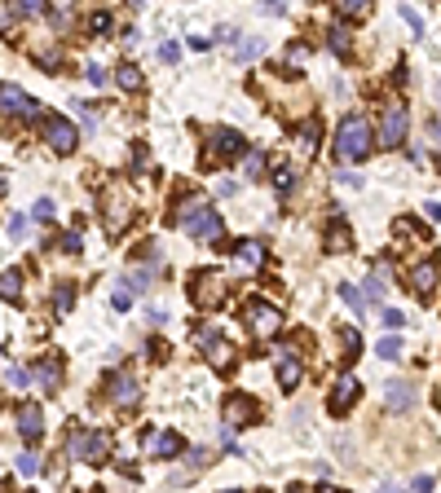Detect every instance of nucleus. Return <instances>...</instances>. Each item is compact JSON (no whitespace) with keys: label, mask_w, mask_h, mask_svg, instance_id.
<instances>
[{"label":"nucleus","mask_w":441,"mask_h":493,"mask_svg":"<svg viewBox=\"0 0 441 493\" xmlns=\"http://www.w3.org/2000/svg\"><path fill=\"white\" fill-rule=\"evenodd\" d=\"M172 221H177V230H181V234L199 238V243H217V238H221V216L212 212L204 198H181Z\"/></svg>","instance_id":"obj_1"},{"label":"nucleus","mask_w":441,"mask_h":493,"mask_svg":"<svg viewBox=\"0 0 441 493\" xmlns=\"http://www.w3.org/2000/svg\"><path fill=\"white\" fill-rule=\"evenodd\" d=\"M371 141H375V132H371V119L366 115H344L340 119V128H336V154L344 163H362L366 154H371Z\"/></svg>","instance_id":"obj_2"},{"label":"nucleus","mask_w":441,"mask_h":493,"mask_svg":"<svg viewBox=\"0 0 441 493\" xmlns=\"http://www.w3.org/2000/svg\"><path fill=\"white\" fill-rule=\"evenodd\" d=\"M247 150V141H243V132H234V128H217V132H208V150H204V167L212 163H221V159H238V154Z\"/></svg>","instance_id":"obj_3"},{"label":"nucleus","mask_w":441,"mask_h":493,"mask_svg":"<svg viewBox=\"0 0 441 493\" xmlns=\"http://www.w3.org/2000/svg\"><path fill=\"white\" fill-rule=\"evenodd\" d=\"M190 299H195V308H217L225 299V278L217 269H199L190 278Z\"/></svg>","instance_id":"obj_4"},{"label":"nucleus","mask_w":441,"mask_h":493,"mask_svg":"<svg viewBox=\"0 0 441 493\" xmlns=\"http://www.w3.org/2000/svg\"><path fill=\"white\" fill-rule=\"evenodd\" d=\"M247 326H252V335H260V339H273V335L282 331V313L265 304V299H252L247 304Z\"/></svg>","instance_id":"obj_5"},{"label":"nucleus","mask_w":441,"mask_h":493,"mask_svg":"<svg viewBox=\"0 0 441 493\" xmlns=\"http://www.w3.org/2000/svg\"><path fill=\"white\" fill-rule=\"evenodd\" d=\"M71 454H75V463H102L106 458V431L75 427V436H71Z\"/></svg>","instance_id":"obj_6"},{"label":"nucleus","mask_w":441,"mask_h":493,"mask_svg":"<svg viewBox=\"0 0 441 493\" xmlns=\"http://www.w3.org/2000/svg\"><path fill=\"white\" fill-rule=\"evenodd\" d=\"M102 207H106V230H111V234H119L128 221H133V216H128V212H133V203H128L124 185H111V189H106V194H102Z\"/></svg>","instance_id":"obj_7"},{"label":"nucleus","mask_w":441,"mask_h":493,"mask_svg":"<svg viewBox=\"0 0 441 493\" xmlns=\"http://www.w3.org/2000/svg\"><path fill=\"white\" fill-rule=\"evenodd\" d=\"M44 141H49L57 154H71V150L80 146V132H75V124H71V119L49 115V119H44Z\"/></svg>","instance_id":"obj_8"},{"label":"nucleus","mask_w":441,"mask_h":493,"mask_svg":"<svg viewBox=\"0 0 441 493\" xmlns=\"http://www.w3.org/2000/svg\"><path fill=\"white\" fill-rule=\"evenodd\" d=\"M0 111L18 115V119H35V115H40V106H35V97H27L18 84H0Z\"/></svg>","instance_id":"obj_9"},{"label":"nucleus","mask_w":441,"mask_h":493,"mask_svg":"<svg viewBox=\"0 0 441 493\" xmlns=\"http://www.w3.org/2000/svg\"><path fill=\"white\" fill-rule=\"evenodd\" d=\"M402 137H406V106L388 102L384 106V124H379V141H384V146H402Z\"/></svg>","instance_id":"obj_10"},{"label":"nucleus","mask_w":441,"mask_h":493,"mask_svg":"<svg viewBox=\"0 0 441 493\" xmlns=\"http://www.w3.org/2000/svg\"><path fill=\"white\" fill-rule=\"evenodd\" d=\"M146 454L150 458H172V454H181V436L177 431H168V427H154V431H146Z\"/></svg>","instance_id":"obj_11"},{"label":"nucleus","mask_w":441,"mask_h":493,"mask_svg":"<svg viewBox=\"0 0 441 493\" xmlns=\"http://www.w3.org/2000/svg\"><path fill=\"white\" fill-rule=\"evenodd\" d=\"M221 414H225V427H247V423L256 418V401L238 392V396H230V401H225Z\"/></svg>","instance_id":"obj_12"},{"label":"nucleus","mask_w":441,"mask_h":493,"mask_svg":"<svg viewBox=\"0 0 441 493\" xmlns=\"http://www.w3.org/2000/svg\"><path fill=\"white\" fill-rule=\"evenodd\" d=\"M106 388H111V401L115 405H124V410H133L137 405V396H141V388H137V375H111V383H106Z\"/></svg>","instance_id":"obj_13"},{"label":"nucleus","mask_w":441,"mask_h":493,"mask_svg":"<svg viewBox=\"0 0 441 493\" xmlns=\"http://www.w3.org/2000/svg\"><path fill=\"white\" fill-rule=\"evenodd\" d=\"M195 339H199V344H204V348H208V362H212V366H217V370H225V366H230V362H234V348H230V344H225V339H221V335H217V331H199V335H195Z\"/></svg>","instance_id":"obj_14"},{"label":"nucleus","mask_w":441,"mask_h":493,"mask_svg":"<svg viewBox=\"0 0 441 493\" xmlns=\"http://www.w3.org/2000/svg\"><path fill=\"white\" fill-rule=\"evenodd\" d=\"M357 392H362V388H357V379H353V375H340V379H336V388H331V396H327L331 414H344V410H349V405L357 401Z\"/></svg>","instance_id":"obj_15"},{"label":"nucleus","mask_w":441,"mask_h":493,"mask_svg":"<svg viewBox=\"0 0 441 493\" xmlns=\"http://www.w3.org/2000/svg\"><path fill=\"white\" fill-rule=\"evenodd\" d=\"M18 431L27 440H40V431H44V414H40V405H31V401H22L18 405Z\"/></svg>","instance_id":"obj_16"},{"label":"nucleus","mask_w":441,"mask_h":493,"mask_svg":"<svg viewBox=\"0 0 441 493\" xmlns=\"http://www.w3.org/2000/svg\"><path fill=\"white\" fill-rule=\"evenodd\" d=\"M384 405H388V410H411V405H415V388H411L406 379H393V383H388Z\"/></svg>","instance_id":"obj_17"},{"label":"nucleus","mask_w":441,"mask_h":493,"mask_svg":"<svg viewBox=\"0 0 441 493\" xmlns=\"http://www.w3.org/2000/svg\"><path fill=\"white\" fill-rule=\"evenodd\" d=\"M411 286H415V295H428V291L437 286V264H433V260L415 264V269H411Z\"/></svg>","instance_id":"obj_18"},{"label":"nucleus","mask_w":441,"mask_h":493,"mask_svg":"<svg viewBox=\"0 0 441 493\" xmlns=\"http://www.w3.org/2000/svg\"><path fill=\"white\" fill-rule=\"evenodd\" d=\"M296 150H300V159H309L318 150V119H305V128L296 132Z\"/></svg>","instance_id":"obj_19"},{"label":"nucleus","mask_w":441,"mask_h":493,"mask_svg":"<svg viewBox=\"0 0 441 493\" xmlns=\"http://www.w3.org/2000/svg\"><path fill=\"white\" fill-rule=\"evenodd\" d=\"M278 383L282 388H296V383H300V362H296L291 353H278Z\"/></svg>","instance_id":"obj_20"},{"label":"nucleus","mask_w":441,"mask_h":493,"mask_svg":"<svg viewBox=\"0 0 441 493\" xmlns=\"http://www.w3.org/2000/svg\"><path fill=\"white\" fill-rule=\"evenodd\" d=\"M327 247H331V251H349V247H353V234H349V225H344V221H336V225L327 230Z\"/></svg>","instance_id":"obj_21"},{"label":"nucleus","mask_w":441,"mask_h":493,"mask_svg":"<svg viewBox=\"0 0 441 493\" xmlns=\"http://www.w3.org/2000/svg\"><path fill=\"white\" fill-rule=\"evenodd\" d=\"M366 295H371V299H384V295H388V278H384V264H375V269H371V278H366Z\"/></svg>","instance_id":"obj_22"},{"label":"nucleus","mask_w":441,"mask_h":493,"mask_svg":"<svg viewBox=\"0 0 441 493\" xmlns=\"http://www.w3.org/2000/svg\"><path fill=\"white\" fill-rule=\"evenodd\" d=\"M0 295H5V299H18L22 295V273L18 269H9L5 278H0Z\"/></svg>","instance_id":"obj_23"},{"label":"nucleus","mask_w":441,"mask_h":493,"mask_svg":"<svg viewBox=\"0 0 441 493\" xmlns=\"http://www.w3.org/2000/svg\"><path fill=\"white\" fill-rule=\"evenodd\" d=\"M115 80H119V89H128V93H137V89H141V71H137V66H119V71H115Z\"/></svg>","instance_id":"obj_24"},{"label":"nucleus","mask_w":441,"mask_h":493,"mask_svg":"<svg viewBox=\"0 0 441 493\" xmlns=\"http://www.w3.org/2000/svg\"><path fill=\"white\" fill-rule=\"evenodd\" d=\"M336 14L340 18H366V14H371V5H366V0H344V5H336Z\"/></svg>","instance_id":"obj_25"},{"label":"nucleus","mask_w":441,"mask_h":493,"mask_svg":"<svg viewBox=\"0 0 441 493\" xmlns=\"http://www.w3.org/2000/svg\"><path fill=\"white\" fill-rule=\"evenodd\" d=\"M71 304H75V286L62 282V286L53 291V308H57V313H71Z\"/></svg>","instance_id":"obj_26"},{"label":"nucleus","mask_w":441,"mask_h":493,"mask_svg":"<svg viewBox=\"0 0 441 493\" xmlns=\"http://www.w3.org/2000/svg\"><path fill=\"white\" fill-rule=\"evenodd\" d=\"M35 375L49 383V388H57V383H62V366H57V362H40V366H35Z\"/></svg>","instance_id":"obj_27"},{"label":"nucleus","mask_w":441,"mask_h":493,"mask_svg":"<svg viewBox=\"0 0 441 493\" xmlns=\"http://www.w3.org/2000/svg\"><path fill=\"white\" fill-rule=\"evenodd\" d=\"M375 353H379V357H388V362H393V357L402 353V339H397V335H384V339L375 344Z\"/></svg>","instance_id":"obj_28"},{"label":"nucleus","mask_w":441,"mask_h":493,"mask_svg":"<svg viewBox=\"0 0 441 493\" xmlns=\"http://www.w3.org/2000/svg\"><path fill=\"white\" fill-rule=\"evenodd\" d=\"M238 256H243L247 264H260V256H265V251H260V243H252V238H247V243H238Z\"/></svg>","instance_id":"obj_29"},{"label":"nucleus","mask_w":441,"mask_h":493,"mask_svg":"<svg viewBox=\"0 0 441 493\" xmlns=\"http://www.w3.org/2000/svg\"><path fill=\"white\" fill-rule=\"evenodd\" d=\"M331 49H336L340 57L349 53V31H344V27H331Z\"/></svg>","instance_id":"obj_30"},{"label":"nucleus","mask_w":441,"mask_h":493,"mask_svg":"<svg viewBox=\"0 0 441 493\" xmlns=\"http://www.w3.org/2000/svg\"><path fill=\"white\" fill-rule=\"evenodd\" d=\"M31 216H35V221H53V198H35Z\"/></svg>","instance_id":"obj_31"},{"label":"nucleus","mask_w":441,"mask_h":493,"mask_svg":"<svg viewBox=\"0 0 441 493\" xmlns=\"http://www.w3.org/2000/svg\"><path fill=\"white\" fill-rule=\"evenodd\" d=\"M18 472L22 476H35V472H40V458H35V454H18Z\"/></svg>","instance_id":"obj_32"},{"label":"nucleus","mask_w":441,"mask_h":493,"mask_svg":"<svg viewBox=\"0 0 441 493\" xmlns=\"http://www.w3.org/2000/svg\"><path fill=\"white\" fill-rule=\"evenodd\" d=\"M340 339H344V353H349V362H353V357H357V348H362L357 331H340Z\"/></svg>","instance_id":"obj_33"},{"label":"nucleus","mask_w":441,"mask_h":493,"mask_svg":"<svg viewBox=\"0 0 441 493\" xmlns=\"http://www.w3.org/2000/svg\"><path fill=\"white\" fill-rule=\"evenodd\" d=\"M260 172H265V154L252 150V154H247V176H260Z\"/></svg>","instance_id":"obj_34"},{"label":"nucleus","mask_w":441,"mask_h":493,"mask_svg":"<svg viewBox=\"0 0 441 493\" xmlns=\"http://www.w3.org/2000/svg\"><path fill=\"white\" fill-rule=\"evenodd\" d=\"M27 230H31L27 216H14V221H9V238H27Z\"/></svg>","instance_id":"obj_35"},{"label":"nucleus","mask_w":441,"mask_h":493,"mask_svg":"<svg viewBox=\"0 0 441 493\" xmlns=\"http://www.w3.org/2000/svg\"><path fill=\"white\" fill-rule=\"evenodd\" d=\"M291 181H296V176H291V167H278V172H273V185H278L282 194H287V189H291Z\"/></svg>","instance_id":"obj_36"},{"label":"nucleus","mask_w":441,"mask_h":493,"mask_svg":"<svg viewBox=\"0 0 441 493\" xmlns=\"http://www.w3.org/2000/svg\"><path fill=\"white\" fill-rule=\"evenodd\" d=\"M27 370H22V366H9V388H27Z\"/></svg>","instance_id":"obj_37"},{"label":"nucleus","mask_w":441,"mask_h":493,"mask_svg":"<svg viewBox=\"0 0 441 493\" xmlns=\"http://www.w3.org/2000/svg\"><path fill=\"white\" fill-rule=\"evenodd\" d=\"M106 27H111V14H106V9H98V14L89 18V31H106Z\"/></svg>","instance_id":"obj_38"},{"label":"nucleus","mask_w":441,"mask_h":493,"mask_svg":"<svg viewBox=\"0 0 441 493\" xmlns=\"http://www.w3.org/2000/svg\"><path fill=\"white\" fill-rule=\"evenodd\" d=\"M111 304H115L119 313H124V308H133V295H128V291H124V286H119V291L111 295Z\"/></svg>","instance_id":"obj_39"},{"label":"nucleus","mask_w":441,"mask_h":493,"mask_svg":"<svg viewBox=\"0 0 441 493\" xmlns=\"http://www.w3.org/2000/svg\"><path fill=\"white\" fill-rule=\"evenodd\" d=\"M402 322H406V317H402V313H397V308H384V326H388V331H397V326H402Z\"/></svg>","instance_id":"obj_40"},{"label":"nucleus","mask_w":441,"mask_h":493,"mask_svg":"<svg viewBox=\"0 0 441 493\" xmlns=\"http://www.w3.org/2000/svg\"><path fill=\"white\" fill-rule=\"evenodd\" d=\"M49 22H53V27H57V31H62V27H66V22H71V14H66V9H49Z\"/></svg>","instance_id":"obj_41"},{"label":"nucleus","mask_w":441,"mask_h":493,"mask_svg":"<svg viewBox=\"0 0 441 493\" xmlns=\"http://www.w3.org/2000/svg\"><path fill=\"white\" fill-rule=\"evenodd\" d=\"M62 251H66V256H75V251H80V234H62Z\"/></svg>","instance_id":"obj_42"},{"label":"nucleus","mask_w":441,"mask_h":493,"mask_svg":"<svg viewBox=\"0 0 441 493\" xmlns=\"http://www.w3.org/2000/svg\"><path fill=\"white\" fill-rule=\"evenodd\" d=\"M340 295H344V304H353V308H362V295L353 291V286H340Z\"/></svg>","instance_id":"obj_43"},{"label":"nucleus","mask_w":441,"mask_h":493,"mask_svg":"<svg viewBox=\"0 0 441 493\" xmlns=\"http://www.w3.org/2000/svg\"><path fill=\"white\" fill-rule=\"evenodd\" d=\"M84 75H89V84H106V71H102V66H93V62H89Z\"/></svg>","instance_id":"obj_44"},{"label":"nucleus","mask_w":441,"mask_h":493,"mask_svg":"<svg viewBox=\"0 0 441 493\" xmlns=\"http://www.w3.org/2000/svg\"><path fill=\"white\" fill-rule=\"evenodd\" d=\"M402 18H406V22H411V27H415V31H420V27H424V18H420V14H415V9H406V5H402Z\"/></svg>","instance_id":"obj_45"},{"label":"nucleus","mask_w":441,"mask_h":493,"mask_svg":"<svg viewBox=\"0 0 441 493\" xmlns=\"http://www.w3.org/2000/svg\"><path fill=\"white\" fill-rule=\"evenodd\" d=\"M256 53H260V44H256V40H247L243 49H238V57H243V62H247V57H256Z\"/></svg>","instance_id":"obj_46"},{"label":"nucleus","mask_w":441,"mask_h":493,"mask_svg":"<svg viewBox=\"0 0 441 493\" xmlns=\"http://www.w3.org/2000/svg\"><path fill=\"white\" fill-rule=\"evenodd\" d=\"M159 57L163 62H177V44H159Z\"/></svg>","instance_id":"obj_47"},{"label":"nucleus","mask_w":441,"mask_h":493,"mask_svg":"<svg viewBox=\"0 0 441 493\" xmlns=\"http://www.w3.org/2000/svg\"><path fill=\"white\" fill-rule=\"evenodd\" d=\"M428 132H433V141H441V119H433V124H428Z\"/></svg>","instance_id":"obj_48"},{"label":"nucleus","mask_w":441,"mask_h":493,"mask_svg":"<svg viewBox=\"0 0 441 493\" xmlns=\"http://www.w3.org/2000/svg\"><path fill=\"white\" fill-rule=\"evenodd\" d=\"M318 493H340V489H331V485H323V489H318Z\"/></svg>","instance_id":"obj_49"},{"label":"nucleus","mask_w":441,"mask_h":493,"mask_svg":"<svg viewBox=\"0 0 441 493\" xmlns=\"http://www.w3.org/2000/svg\"><path fill=\"white\" fill-rule=\"evenodd\" d=\"M379 493H397V489H393V485H384V489H379Z\"/></svg>","instance_id":"obj_50"},{"label":"nucleus","mask_w":441,"mask_h":493,"mask_svg":"<svg viewBox=\"0 0 441 493\" xmlns=\"http://www.w3.org/2000/svg\"><path fill=\"white\" fill-rule=\"evenodd\" d=\"M0 194H5V176H0Z\"/></svg>","instance_id":"obj_51"},{"label":"nucleus","mask_w":441,"mask_h":493,"mask_svg":"<svg viewBox=\"0 0 441 493\" xmlns=\"http://www.w3.org/2000/svg\"><path fill=\"white\" fill-rule=\"evenodd\" d=\"M230 493H238V489H230Z\"/></svg>","instance_id":"obj_52"}]
</instances>
